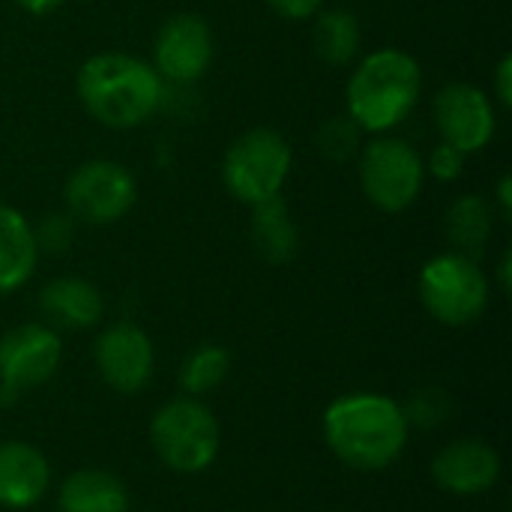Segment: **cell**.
I'll list each match as a JSON object with an SVG mask.
<instances>
[{"instance_id": "7402d4cb", "label": "cell", "mask_w": 512, "mask_h": 512, "mask_svg": "<svg viewBox=\"0 0 512 512\" xmlns=\"http://www.w3.org/2000/svg\"><path fill=\"white\" fill-rule=\"evenodd\" d=\"M360 135L363 129L351 117H330L318 129L315 144H318V153H324L330 162H345L360 150Z\"/></svg>"}, {"instance_id": "4fadbf2b", "label": "cell", "mask_w": 512, "mask_h": 512, "mask_svg": "<svg viewBox=\"0 0 512 512\" xmlns=\"http://www.w3.org/2000/svg\"><path fill=\"white\" fill-rule=\"evenodd\" d=\"M432 477L444 492L459 495V498H474V495L489 492L498 483L501 456L495 453V447L477 438L453 441L435 456Z\"/></svg>"}, {"instance_id": "5b68a950", "label": "cell", "mask_w": 512, "mask_h": 512, "mask_svg": "<svg viewBox=\"0 0 512 512\" xmlns=\"http://www.w3.org/2000/svg\"><path fill=\"white\" fill-rule=\"evenodd\" d=\"M150 441L162 465L171 471L201 474L216 462L222 432L207 405L198 399H174L153 417Z\"/></svg>"}, {"instance_id": "83f0119b", "label": "cell", "mask_w": 512, "mask_h": 512, "mask_svg": "<svg viewBox=\"0 0 512 512\" xmlns=\"http://www.w3.org/2000/svg\"><path fill=\"white\" fill-rule=\"evenodd\" d=\"M63 3L66 0H15V6L24 9V12H30V15H48V12L60 9Z\"/></svg>"}, {"instance_id": "f1b7e54d", "label": "cell", "mask_w": 512, "mask_h": 512, "mask_svg": "<svg viewBox=\"0 0 512 512\" xmlns=\"http://www.w3.org/2000/svg\"><path fill=\"white\" fill-rule=\"evenodd\" d=\"M498 207H501V216H504V219H510V213H512V180H510V174H504V177L498 180Z\"/></svg>"}, {"instance_id": "d4e9b609", "label": "cell", "mask_w": 512, "mask_h": 512, "mask_svg": "<svg viewBox=\"0 0 512 512\" xmlns=\"http://www.w3.org/2000/svg\"><path fill=\"white\" fill-rule=\"evenodd\" d=\"M465 153L462 150H456L453 144H438L435 150H432V156H429V165H426V171L435 177V180H444V183H450V180H456V177H462V171H465Z\"/></svg>"}, {"instance_id": "6da1fadb", "label": "cell", "mask_w": 512, "mask_h": 512, "mask_svg": "<svg viewBox=\"0 0 512 512\" xmlns=\"http://www.w3.org/2000/svg\"><path fill=\"white\" fill-rule=\"evenodd\" d=\"M408 420L399 402L381 393H351L324 414V438L339 462L354 471L393 465L408 444Z\"/></svg>"}, {"instance_id": "484cf974", "label": "cell", "mask_w": 512, "mask_h": 512, "mask_svg": "<svg viewBox=\"0 0 512 512\" xmlns=\"http://www.w3.org/2000/svg\"><path fill=\"white\" fill-rule=\"evenodd\" d=\"M276 15L291 18V21H303V18H315L324 6V0H264Z\"/></svg>"}, {"instance_id": "7a4b0ae2", "label": "cell", "mask_w": 512, "mask_h": 512, "mask_svg": "<svg viewBox=\"0 0 512 512\" xmlns=\"http://www.w3.org/2000/svg\"><path fill=\"white\" fill-rule=\"evenodd\" d=\"M75 90L90 117L111 129H135L153 117L162 102L156 69L123 51H102L81 63Z\"/></svg>"}, {"instance_id": "44dd1931", "label": "cell", "mask_w": 512, "mask_h": 512, "mask_svg": "<svg viewBox=\"0 0 512 512\" xmlns=\"http://www.w3.org/2000/svg\"><path fill=\"white\" fill-rule=\"evenodd\" d=\"M228 369H231V357H228L225 348H219V345H201V348H195L186 357L183 372H180V384H183L186 393L201 396V393L216 390L225 381Z\"/></svg>"}, {"instance_id": "9a60e30c", "label": "cell", "mask_w": 512, "mask_h": 512, "mask_svg": "<svg viewBox=\"0 0 512 512\" xmlns=\"http://www.w3.org/2000/svg\"><path fill=\"white\" fill-rule=\"evenodd\" d=\"M39 309L48 324L63 330H87L102 321L105 303L93 282L78 276H63L39 291Z\"/></svg>"}, {"instance_id": "9c48e42d", "label": "cell", "mask_w": 512, "mask_h": 512, "mask_svg": "<svg viewBox=\"0 0 512 512\" xmlns=\"http://www.w3.org/2000/svg\"><path fill=\"white\" fill-rule=\"evenodd\" d=\"M63 357V345L54 327L21 324L0 339V402H15L24 390L45 384Z\"/></svg>"}, {"instance_id": "ffe728a7", "label": "cell", "mask_w": 512, "mask_h": 512, "mask_svg": "<svg viewBox=\"0 0 512 512\" xmlns=\"http://www.w3.org/2000/svg\"><path fill=\"white\" fill-rule=\"evenodd\" d=\"M315 51L324 63L330 66H345L357 57L360 42H363V30L354 12L348 9H324L315 15Z\"/></svg>"}, {"instance_id": "277c9868", "label": "cell", "mask_w": 512, "mask_h": 512, "mask_svg": "<svg viewBox=\"0 0 512 512\" xmlns=\"http://www.w3.org/2000/svg\"><path fill=\"white\" fill-rule=\"evenodd\" d=\"M291 144L267 126L243 132L222 159V183L225 189L255 207L261 201L279 198L288 174H291Z\"/></svg>"}, {"instance_id": "ac0fdd59", "label": "cell", "mask_w": 512, "mask_h": 512, "mask_svg": "<svg viewBox=\"0 0 512 512\" xmlns=\"http://www.w3.org/2000/svg\"><path fill=\"white\" fill-rule=\"evenodd\" d=\"M252 240L261 258L270 264H288L297 255L300 237L282 198H270L252 207Z\"/></svg>"}, {"instance_id": "603a6c76", "label": "cell", "mask_w": 512, "mask_h": 512, "mask_svg": "<svg viewBox=\"0 0 512 512\" xmlns=\"http://www.w3.org/2000/svg\"><path fill=\"white\" fill-rule=\"evenodd\" d=\"M405 411V420L408 426H417V429H438L447 423V417L453 414V402L444 390H420L414 393V399L408 402Z\"/></svg>"}, {"instance_id": "5bb4252c", "label": "cell", "mask_w": 512, "mask_h": 512, "mask_svg": "<svg viewBox=\"0 0 512 512\" xmlns=\"http://www.w3.org/2000/svg\"><path fill=\"white\" fill-rule=\"evenodd\" d=\"M51 468L39 450L21 441L0 444V507L27 510L48 492Z\"/></svg>"}, {"instance_id": "d6986e66", "label": "cell", "mask_w": 512, "mask_h": 512, "mask_svg": "<svg viewBox=\"0 0 512 512\" xmlns=\"http://www.w3.org/2000/svg\"><path fill=\"white\" fill-rule=\"evenodd\" d=\"M447 240L453 243V249L465 258H474L483 252L489 234H492V207L486 198L480 195H462L459 201H453V207L447 210Z\"/></svg>"}, {"instance_id": "e0dca14e", "label": "cell", "mask_w": 512, "mask_h": 512, "mask_svg": "<svg viewBox=\"0 0 512 512\" xmlns=\"http://www.w3.org/2000/svg\"><path fill=\"white\" fill-rule=\"evenodd\" d=\"M60 512H129V492L108 471H75L60 486Z\"/></svg>"}, {"instance_id": "4316f807", "label": "cell", "mask_w": 512, "mask_h": 512, "mask_svg": "<svg viewBox=\"0 0 512 512\" xmlns=\"http://www.w3.org/2000/svg\"><path fill=\"white\" fill-rule=\"evenodd\" d=\"M495 96L504 108L512 105V57L504 54L495 66Z\"/></svg>"}, {"instance_id": "3957f363", "label": "cell", "mask_w": 512, "mask_h": 512, "mask_svg": "<svg viewBox=\"0 0 512 512\" xmlns=\"http://www.w3.org/2000/svg\"><path fill=\"white\" fill-rule=\"evenodd\" d=\"M423 69L402 48H378L360 60L348 81V117L363 132H390L420 102Z\"/></svg>"}, {"instance_id": "ba28073f", "label": "cell", "mask_w": 512, "mask_h": 512, "mask_svg": "<svg viewBox=\"0 0 512 512\" xmlns=\"http://www.w3.org/2000/svg\"><path fill=\"white\" fill-rule=\"evenodd\" d=\"M138 198L132 171L114 159H90L78 165L63 189V201L72 219L87 225H111L123 219Z\"/></svg>"}, {"instance_id": "7c38bea8", "label": "cell", "mask_w": 512, "mask_h": 512, "mask_svg": "<svg viewBox=\"0 0 512 512\" xmlns=\"http://www.w3.org/2000/svg\"><path fill=\"white\" fill-rule=\"evenodd\" d=\"M93 360L111 390L132 396L144 390L153 375V342L141 327L120 321L99 333L93 345Z\"/></svg>"}, {"instance_id": "30bf717a", "label": "cell", "mask_w": 512, "mask_h": 512, "mask_svg": "<svg viewBox=\"0 0 512 512\" xmlns=\"http://www.w3.org/2000/svg\"><path fill=\"white\" fill-rule=\"evenodd\" d=\"M213 60V33L201 15H171L153 39V69L174 84H192L204 78Z\"/></svg>"}, {"instance_id": "f546056e", "label": "cell", "mask_w": 512, "mask_h": 512, "mask_svg": "<svg viewBox=\"0 0 512 512\" xmlns=\"http://www.w3.org/2000/svg\"><path fill=\"white\" fill-rule=\"evenodd\" d=\"M510 267H512V255L510 252H504L501 267H498V282H501V291H504V294H510Z\"/></svg>"}, {"instance_id": "cb8c5ba5", "label": "cell", "mask_w": 512, "mask_h": 512, "mask_svg": "<svg viewBox=\"0 0 512 512\" xmlns=\"http://www.w3.org/2000/svg\"><path fill=\"white\" fill-rule=\"evenodd\" d=\"M72 231H75V219L69 213H45L39 219V225L33 228L36 237V249L42 252H66L72 243Z\"/></svg>"}, {"instance_id": "52a82bcc", "label": "cell", "mask_w": 512, "mask_h": 512, "mask_svg": "<svg viewBox=\"0 0 512 512\" xmlns=\"http://www.w3.org/2000/svg\"><path fill=\"white\" fill-rule=\"evenodd\" d=\"M423 156L402 138H375L360 150V189L384 213L408 210L423 189Z\"/></svg>"}, {"instance_id": "8992f818", "label": "cell", "mask_w": 512, "mask_h": 512, "mask_svg": "<svg viewBox=\"0 0 512 512\" xmlns=\"http://www.w3.org/2000/svg\"><path fill=\"white\" fill-rule=\"evenodd\" d=\"M417 291H420L426 312L447 327L474 324L489 306L486 273L480 270L474 258H465L459 252L435 255L420 270Z\"/></svg>"}, {"instance_id": "2e32d148", "label": "cell", "mask_w": 512, "mask_h": 512, "mask_svg": "<svg viewBox=\"0 0 512 512\" xmlns=\"http://www.w3.org/2000/svg\"><path fill=\"white\" fill-rule=\"evenodd\" d=\"M33 225L9 204H0V294L18 291L36 270Z\"/></svg>"}, {"instance_id": "8fae6325", "label": "cell", "mask_w": 512, "mask_h": 512, "mask_svg": "<svg viewBox=\"0 0 512 512\" xmlns=\"http://www.w3.org/2000/svg\"><path fill=\"white\" fill-rule=\"evenodd\" d=\"M435 126L441 138L465 156L480 153L495 138V105L477 84L453 81L435 96Z\"/></svg>"}]
</instances>
